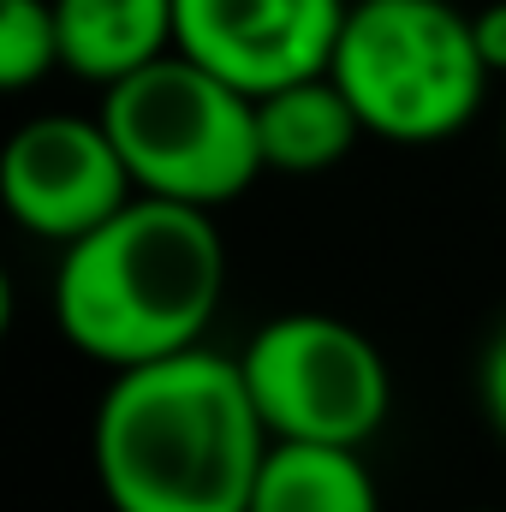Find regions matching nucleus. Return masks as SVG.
I'll list each match as a JSON object with an SVG mask.
<instances>
[{"mask_svg": "<svg viewBox=\"0 0 506 512\" xmlns=\"http://www.w3.org/2000/svg\"><path fill=\"white\" fill-rule=\"evenodd\" d=\"M268 441L239 358L185 346L114 370L90 465L114 512H245Z\"/></svg>", "mask_w": 506, "mask_h": 512, "instance_id": "1", "label": "nucleus"}, {"mask_svg": "<svg viewBox=\"0 0 506 512\" xmlns=\"http://www.w3.org/2000/svg\"><path fill=\"white\" fill-rule=\"evenodd\" d=\"M227 292L215 209L137 191L84 239L60 245L54 322L72 352L126 370L203 346Z\"/></svg>", "mask_w": 506, "mask_h": 512, "instance_id": "2", "label": "nucleus"}, {"mask_svg": "<svg viewBox=\"0 0 506 512\" xmlns=\"http://www.w3.org/2000/svg\"><path fill=\"white\" fill-rule=\"evenodd\" d=\"M328 72L364 131L387 143L459 137L495 78L477 54L471 12L453 0H346Z\"/></svg>", "mask_w": 506, "mask_h": 512, "instance_id": "3", "label": "nucleus"}, {"mask_svg": "<svg viewBox=\"0 0 506 512\" xmlns=\"http://www.w3.org/2000/svg\"><path fill=\"white\" fill-rule=\"evenodd\" d=\"M102 126L149 197L221 209L262 179L256 96L179 48L102 90Z\"/></svg>", "mask_w": 506, "mask_h": 512, "instance_id": "4", "label": "nucleus"}, {"mask_svg": "<svg viewBox=\"0 0 506 512\" xmlns=\"http://www.w3.org/2000/svg\"><path fill=\"white\" fill-rule=\"evenodd\" d=\"M239 370L274 441L364 447L393 411V376L376 340L328 310H286L262 322Z\"/></svg>", "mask_w": 506, "mask_h": 512, "instance_id": "5", "label": "nucleus"}, {"mask_svg": "<svg viewBox=\"0 0 506 512\" xmlns=\"http://www.w3.org/2000/svg\"><path fill=\"white\" fill-rule=\"evenodd\" d=\"M131 197H137L131 167L120 143L108 137L102 114L96 120L36 114L0 143V209L48 245L84 239Z\"/></svg>", "mask_w": 506, "mask_h": 512, "instance_id": "6", "label": "nucleus"}, {"mask_svg": "<svg viewBox=\"0 0 506 512\" xmlns=\"http://www.w3.org/2000/svg\"><path fill=\"white\" fill-rule=\"evenodd\" d=\"M340 24L346 0H173V48L245 96L328 72Z\"/></svg>", "mask_w": 506, "mask_h": 512, "instance_id": "7", "label": "nucleus"}, {"mask_svg": "<svg viewBox=\"0 0 506 512\" xmlns=\"http://www.w3.org/2000/svg\"><path fill=\"white\" fill-rule=\"evenodd\" d=\"M358 137H370L358 108L346 102V90L334 84V72H310L292 78L268 96H256V143H262V173H286V179H316L328 167H340Z\"/></svg>", "mask_w": 506, "mask_h": 512, "instance_id": "8", "label": "nucleus"}, {"mask_svg": "<svg viewBox=\"0 0 506 512\" xmlns=\"http://www.w3.org/2000/svg\"><path fill=\"white\" fill-rule=\"evenodd\" d=\"M54 30L60 72L108 90L173 54V0H54Z\"/></svg>", "mask_w": 506, "mask_h": 512, "instance_id": "9", "label": "nucleus"}, {"mask_svg": "<svg viewBox=\"0 0 506 512\" xmlns=\"http://www.w3.org/2000/svg\"><path fill=\"white\" fill-rule=\"evenodd\" d=\"M245 512H381V495L358 447L268 441Z\"/></svg>", "mask_w": 506, "mask_h": 512, "instance_id": "10", "label": "nucleus"}, {"mask_svg": "<svg viewBox=\"0 0 506 512\" xmlns=\"http://www.w3.org/2000/svg\"><path fill=\"white\" fill-rule=\"evenodd\" d=\"M48 72H60L54 0H0V96H24Z\"/></svg>", "mask_w": 506, "mask_h": 512, "instance_id": "11", "label": "nucleus"}, {"mask_svg": "<svg viewBox=\"0 0 506 512\" xmlns=\"http://www.w3.org/2000/svg\"><path fill=\"white\" fill-rule=\"evenodd\" d=\"M477 399H483V417L495 423V435L506 441V316L495 322V334L477 358Z\"/></svg>", "mask_w": 506, "mask_h": 512, "instance_id": "12", "label": "nucleus"}, {"mask_svg": "<svg viewBox=\"0 0 506 512\" xmlns=\"http://www.w3.org/2000/svg\"><path fill=\"white\" fill-rule=\"evenodd\" d=\"M471 36H477L483 66L506 78V0H489L483 12H471Z\"/></svg>", "mask_w": 506, "mask_h": 512, "instance_id": "13", "label": "nucleus"}, {"mask_svg": "<svg viewBox=\"0 0 506 512\" xmlns=\"http://www.w3.org/2000/svg\"><path fill=\"white\" fill-rule=\"evenodd\" d=\"M6 328H12V274L0 268V340H6Z\"/></svg>", "mask_w": 506, "mask_h": 512, "instance_id": "14", "label": "nucleus"}, {"mask_svg": "<svg viewBox=\"0 0 506 512\" xmlns=\"http://www.w3.org/2000/svg\"><path fill=\"white\" fill-rule=\"evenodd\" d=\"M501 155H506V120H501Z\"/></svg>", "mask_w": 506, "mask_h": 512, "instance_id": "15", "label": "nucleus"}]
</instances>
